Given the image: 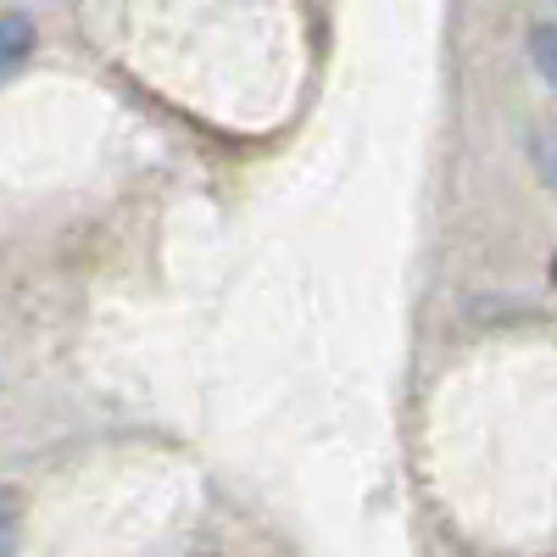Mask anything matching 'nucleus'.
Instances as JSON below:
<instances>
[{
	"mask_svg": "<svg viewBox=\"0 0 557 557\" xmlns=\"http://www.w3.org/2000/svg\"><path fill=\"white\" fill-rule=\"evenodd\" d=\"M34 51V23L28 17H0V78L17 73Z\"/></svg>",
	"mask_w": 557,
	"mask_h": 557,
	"instance_id": "nucleus-1",
	"label": "nucleus"
},
{
	"mask_svg": "<svg viewBox=\"0 0 557 557\" xmlns=\"http://www.w3.org/2000/svg\"><path fill=\"white\" fill-rule=\"evenodd\" d=\"M17 524H23V496L0 485V557H12V546H17Z\"/></svg>",
	"mask_w": 557,
	"mask_h": 557,
	"instance_id": "nucleus-2",
	"label": "nucleus"
},
{
	"mask_svg": "<svg viewBox=\"0 0 557 557\" xmlns=\"http://www.w3.org/2000/svg\"><path fill=\"white\" fill-rule=\"evenodd\" d=\"M530 57H535V67L546 73V84L557 89V28H535V34H530Z\"/></svg>",
	"mask_w": 557,
	"mask_h": 557,
	"instance_id": "nucleus-3",
	"label": "nucleus"
},
{
	"mask_svg": "<svg viewBox=\"0 0 557 557\" xmlns=\"http://www.w3.org/2000/svg\"><path fill=\"white\" fill-rule=\"evenodd\" d=\"M552 285H557V257H552Z\"/></svg>",
	"mask_w": 557,
	"mask_h": 557,
	"instance_id": "nucleus-4",
	"label": "nucleus"
}]
</instances>
